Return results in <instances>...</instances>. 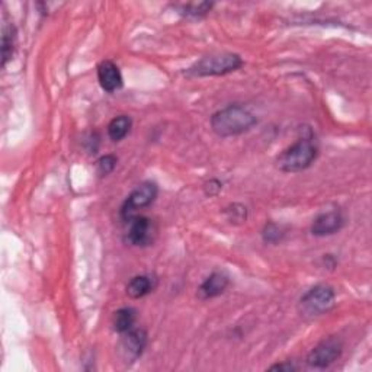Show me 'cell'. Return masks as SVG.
Segmentation results:
<instances>
[{
    "label": "cell",
    "mask_w": 372,
    "mask_h": 372,
    "mask_svg": "<svg viewBox=\"0 0 372 372\" xmlns=\"http://www.w3.org/2000/svg\"><path fill=\"white\" fill-rule=\"evenodd\" d=\"M256 124L253 113L245 107L230 105L212 115V131L220 137H233L249 131Z\"/></svg>",
    "instance_id": "1"
},
{
    "label": "cell",
    "mask_w": 372,
    "mask_h": 372,
    "mask_svg": "<svg viewBox=\"0 0 372 372\" xmlns=\"http://www.w3.org/2000/svg\"><path fill=\"white\" fill-rule=\"evenodd\" d=\"M316 157H317V146L314 144L313 138L303 137L278 157V168L282 172L288 173L301 172L307 168H310Z\"/></svg>",
    "instance_id": "2"
},
{
    "label": "cell",
    "mask_w": 372,
    "mask_h": 372,
    "mask_svg": "<svg viewBox=\"0 0 372 372\" xmlns=\"http://www.w3.org/2000/svg\"><path fill=\"white\" fill-rule=\"evenodd\" d=\"M243 66V60L240 56L233 53L211 54L197 61L194 66L186 70L188 76L194 78H204V76H221L236 72Z\"/></svg>",
    "instance_id": "3"
},
{
    "label": "cell",
    "mask_w": 372,
    "mask_h": 372,
    "mask_svg": "<svg viewBox=\"0 0 372 372\" xmlns=\"http://www.w3.org/2000/svg\"><path fill=\"white\" fill-rule=\"evenodd\" d=\"M335 305V291L327 285H317L307 291L298 304L301 316L304 317H318L330 311Z\"/></svg>",
    "instance_id": "4"
},
{
    "label": "cell",
    "mask_w": 372,
    "mask_h": 372,
    "mask_svg": "<svg viewBox=\"0 0 372 372\" xmlns=\"http://www.w3.org/2000/svg\"><path fill=\"white\" fill-rule=\"evenodd\" d=\"M342 342L338 338H327L320 342L307 356V365L314 369H325L335 364L342 355Z\"/></svg>",
    "instance_id": "5"
},
{
    "label": "cell",
    "mask_w": 372,
    "mask_h": 372,
    "mask_svg": "<svg viewBox=\"0 0 372 372\" xmlns=\"http://www.w3.org/2000/svg\"><path fill=\"white\" fill-rule=\"evenodd\" d=\"M157 192H159L157 185L153 182H144L137 186V189L133 190V194L127 198V201L122 205L121 208L122 220L128 221L130 218L134 217V212L137 210L149 207V205L156 199Z\"/></svg>",
    "instance_id": "6"
},
{
    "label": "cell",
    "mask_w": 372,
    "mask_h": 372,
    "mask_svg": "<svg viewBox=\"0 0 372 372\" xmlns=\"http://www.w3.org/2000/svg\"><path fill=\"white\" fill-rule=\"evenodd\" d=\"M122 339L120 343V353L124 362H134L138 356L143 353L146 343H147V335L143 329H131L125 333H122Z\"/></svg>",
    "instance_id": "7"
},
{
    "label": "cell",
    "mask_w": 372,
    "mask_h": 372,
    "mask_svg": "<svg viewBox=\"0 0 372 372\" xmlns=\"http://www.w3.org/2000/svg\"><path fill=\"white\" fill-rule=\"evenodd\" d=\"M130 224L127 232V240L131 243L133 246H147L153 241L156 230L153 226L151 220L147 217H133L127 221Z\"/></svg>",
    "instance_id": "8"
},
{
    "label": "cell",
    "mask_w": 372,
    "mask_h": 372,
    "mask_svg": "<svg viewBox=\"0 0 372 372\" xmlns=\"http://www.w3.org/2000/svg\"><path fill=\"white\" fill-rule=\"evenodd\" d=\"M98 79L104 91L112 94L122 87V76L115 63L105 60L98 66Z\"/></svg>",
    "instance_id": "9"
},
{
    "label": "cell",
    "mask_w": 372,
    "mask_h": 372,
    "mask_svg": "<svg viewBox=\"0 0 372 372\" xmlns=\"http://www.w3.org/2000/svg\"><path fill=\"white\" fill-rule=\"evenodd\" d=\"M343 226V217L339 211H330L318 215L313 226H311V233L314 236L323 237L338 233Z\"/></svg>",
    "instance_id": "10"
},
{
    "label": "cell",
    "mask_w": 372,
    "mask_h": 372,
    "mask_svg": "<svg viewBox=\"0 0 372 372\" xmlns=\"http://www.w3.org/2000/svg\"><path fill=\"white\" fill-rule=\"evenodd\" d=\"M228 276L224 272H214L202 282L199 294L202 298H214L221 295L228 287Z\"/></svg>",
    "instance_id": "11"
},
{
    "label": "cell",
    "mask_w": 372,
    "mask_h": 372,
    "mask_svg": "<svg viewBox=\"0 0 372 372\" xmlns=\"http://www.w3.org/2000/svg\"><path fill=\"white\" fill-rule=\"evenodd\" d=\"M151 289H153V281L147 275H138L128 282V285H127V294L134 300L143 298L144 295L151 292Z\"/></svg>",
    "instance_id": "12"
},
{
    "label": "cell",
    "mask_w": 372,
    "mask_h": 372,
    "mask_svg": "<svg viewBox=\"0 0 372 372\" xmlns=\"http://www.w3.org/2000/svg\"><path fill=\"white\" fill-rule=\"evenodd\" d=\"M135 323V310L130 309V307H125V309H120L118 311L113 313L112 317V326L113 330L118 333H125L131 330Z\"/></svg>",
    "instance_id": "13"
},
{
    "label": "cell",
    "mask_w": 372,
    "mask_h": 372,
    "mask_svg": "<svg viewBox=\"0 0 372 372\" xmlns=\"http://www.w3.org/2000/svg\"><path fill=\"white\" fill-rule=\"evenodd\" d=\"M131 125L133 121L130 117H127V115H120V117L113 118L108 125V134L111 140L112 141L124 140L128 135V133H130Z\"/></svg>",
    "instance_id": "14"
},
{
    "label": "cell",
    "mask_w": 372,
    "mask_h": 372,
    "mask_svg": "<svg viewBox=\"0 0 372 372\" xmlns=\"http://www.w3.org/2000/svg\"><path fill=\"white\" fill-rule=\"evenodd\" d=\"M2 64L8 63V60L12 58L14 56V50H15V38H17V31L14 25H5L3 31H2Z\"/></svg>",
    "instance_id": "15"
},
{
    "label": "cell",
    "mask_w": 372,
    "mask_h": 372,
    "mask_svg": "<svg viewBox=\"0 0 372 372\" xmlns=\"http://www.w3.org/2000/svg\"><path fill=\"white\" fill-rule=\"evenodd\" d=\"M117 157L112 156V155H108V156H104V157H100L98 160V173L100 176H107L109 175L113 169H115V166H117Z\"/></svg>",
    "instance_id": "16"
},
{
    "label": "cell",
    "mask_w": 372,
    "mask_h": 372,
    "mask_svg": "<svg viewBox=\"0 0 372 372\" xmlns=\"http://www.w3.org/2000/svg\"><path fill=\"white\" fill-rule=\"evenodd\" d=\"M212 8V3H190V5H186L185 6V12L184 14L188 15V17H194V18H198V17H204L207 15L210 9Z\"/></svg>",
    "instance_id": "17"
},
{
    "label": "cell",
    "mask_w": 372,
    "mask_h": 372,
    "mask_svg": "<svg viewBox=\"0 0 372 372\" xmlns=\"http://www.w3.org/2000/svg\"><path fill=\"white\" fill-rule=\"evenodd\" d=\"M282 237V233H281V228L271 223V224H267L263 230V239L265 241H269V243H276L278 240H281Z\"/></svg>",
    "instance_id": "18"
},
{
    "label": "cell",
    "mask_w": 372,
    "mask_h": 372,
    "mask_svg": "<svg viewBox=\"0 0 372 372\" xmlns=\"http://www.w3.org/2000/svg\"><path fill=\"white\" fill-rule=\"evenodd\" d=\"M227 214H232L228 217L230 221H245L246 220V208L243 205H233L232 208L227 210Z\"/></svg>",
    "instance_id": "19"
},
{
    "label": "cell",
    "mask_w": 372,
    "mask_h": 372,
    "mask_svg": "<svg viewBox=\"0 0 372 372\" xmlns=\"http://www.w3.org/2000/svg\"><path fill=\"white\" fill-rule=\"evenodd\" d=\"M269 369H271V371H288V372H291V371H295L297 368H295L291 362H287V364L274 365V366H271Z\"/></svg>",
    "instance_id": "20"
}]
</instances>
